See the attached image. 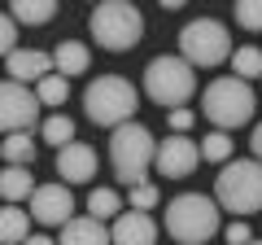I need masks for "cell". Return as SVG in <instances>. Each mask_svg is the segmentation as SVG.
I'll list each match as a JSON object with an SVG mask.
<instances>
[{
	"label": "cell",
	"mask_w": 262,
	"mask_h": 245,
	"mask_svg": "<svg viewBox=\"0 0 262 245\" xmlns=\"http://www.w3.org/2000/svg\"><path fill=\"white\" fill-rule=\"evenodd\" d=\"M249 245H262V241H258V236H253V241H249Z\"/></svg>",
	"instance_id": "obj_33"
},
{
	"label": "cell",
	"mask_w": 262,
	"mask_h": 245,
	"mask_svg": "<svg viewBox=\"0 0 262 245\" xmlns=\"http://www.w3.org/2000/svg\"><path fill=\"white\" fill-rule=\"evenodd\" d=\"M39 140L57 145V149L75 145V118H70V114H48V118L39 122Z\"/></svg>",
	"instance_id": "obj_22"
},
{
	"label": "cell",
	"mask_w": 262,
	"mask_h": 245,
	"mask_svg": "<svg viewBox=\"0 0 262 245\" xmlns=\"http://www.w3.org/2000/svg\"><path fill=\"white\" fill-rule=\"evenodd\" d=\"M223 241H227V245H249V241H253V228L245 223V219H232V223L223 228Z\"/></svg>",
	"instance_id": "obj_29"
},
{
	"label": "cell",
	"mask_w": 262,
	"mask_h": 245,
	"mask_svg": "<svg viewBox=\"0 0 262 245\" xmlns=\"http://www.w3.org/2000/svg\"><path fill=\"white\" fill-rule=\"evenodd\" d=\"M201 162H219V167H227V162L236 158V145H232V136L227 132H210V136H201Z\"/></svg>",
	"instance_id": "obj_23"
},
{
	"label": "cell",
	"mask_w": 262,
	"mask_h": 245,
	"mask_svg": "<svg viewBox=\"0 0 262 245\" xmlns=\"http://www.w3.org/2000/svg\"><path fill=\"white\" fill-rule=\"evenodd\" d=\"M179 57L192 70L223 66V62H232V35L219 18H192L179 31Z\"/></svg>",
	"instance_id": "obj_8"
},
{
	"label": "cell",
	"mask_w": 262,
	"mask_h": 245,
	"mask_svg": "<svg viewBox=\"0 0 262 245\" xmlns=\"http://www.w3.org/2000/svg\"><path fill=\"white\" fill-rule=\"evenodd\" d=\"M88 215L92 219H118L122 215V197H118V189H92L88 193Z\"/></svg>",
	"instance_id": "obj_24"
},
{
	"label": "cell",
	"mask_w": 262,
	"mask_h": 245,
	"mask_svg": "<svg viewBox=\"0 0 262 245\" xmlns=\"http://www.w3.org/2000/svg\"><path fill=\"white\" fill-rule=\"evenodd\" d=\"M39 118V101H35V88H22V84H0V132H31V122Z\"/></svg>",
	"instance_id": "obj_9"
},
{
	"label": "cell",
	"mask_w": 262,
	"mask_h": 245,
	"mask_svg": "<svg viewBox=\"0 0 262 245\" xmlns=\"http://www.w3.org/2000/svg\"><path fill=\"white\" fill-rule=\"evenodd\" d=\"M214 201L227 215H253V210H262V162L232 158L227 167H219Z\"/></svg>",
	"instance_id": "obj_6"
},
{
	"label": "cell",
	"mask_w": 262,
	"mask_h": 245,
	"mask_svg": "<svg viewBox=\"0 0 262 245\" xmlns=\"http://www.w3.org/2000/svg\"><path fill=\"white\" fill-rule=\"evenodd\" d=\"M158 201H162V193H158V184H149V179L127 189V210H140V215H149Z\"/></svg>",
	"instance_id": "obj_26"
},
{
	"label": "cell",
	"mask_w": 262,
	"mask_h": 245,
	"mask_svg": "<svg viewBox=\"0 0 262 245\" xmlns=\"http://www.w3.org/2000/svg\"><path fill=\"white\" fill-rule=\"evenodd\" d=\"M88 66H92V53H88V44H79V39H61V44L53 48V75H61V79L88 75Z\"/></svg>",
	"instance_id": "obj_16"
},
{
	"label": "cell",
	"mask_w": 262,
	"mask_h": 245,
	"mask_svg": "<svg viewBox=\"0 0 262 245\" xmlns=\"http://www.w3.org/2000/svg\"><path fill=\"white\" fill-rule=\"evenodd\" d=\"M39 153V140L31 132H9L5 136V145H0V158L9 162V167H31Z\"/></svg>",
	"instance_id": "obj_18"
},
{
	"label": "cell",
	"mask_w": 262,
	"mask_h": 245,
	"mask_svg": "<svg viewBox=\"0 0 262 245\" xmlns=\"http://www.w3.org/2000/svg\"><path fill=\"white\" fill-rule=\"evenodd\" d=\"M13 48H18V22L9 13H0V57H9Z\"/></svg>",
	"instance_id": "obj_28"
},
{
	"label": "cell",
	"mask_w": 262,
	"mask_h": 245,
	"mask_svg": "<svg viewBox=\"0 0 262 245\" xmlns=\"http://www.w3.org/2000/svg\"><path fill=\"white\" fill-rule=\"evenodd\" d=\"M88 31L105 53H131L144 39V13L136 5H127V0H105V5L92 9Z\"/></svg>",
	"instance_id": "obj_5"
},
{
	"label": "cell",
	"mask_w": 262,
	"mask_h": 245,
	"mask_svg": "<svg viewBox=\"0 0 262 245\" xmlns=\"http://www.w3.org/2000/svg\"><path fill=\"white\" fill-rule=\"evenodd\" d=\"M232 75L236 79H262V48H253V44H245V48H236L232 53Z\"/></svg>",
	"instance_id": "obj_25"
},
{
	"label": "cell",
	"mask_w": 262,
	"mask_h": 245,
	"mask_svg": "<svg viewBox=\"0 0 262 245\" xmlns=\"http://www.w3.org/2000/svg\"><path fill=\"white\" fill-rule=\"evenodd\" d=\"M219 228H223V210L206 193H179L166 206V232L179 245H206L210 236H219Z\"/></svg>",
	"instance_id": "obj_2"
},
{
	"label": "cell",
	"mask_w": 262,
	"mask_h": 245,
	"mask_svg": "<svg viewBox=\"0 0 262 245\" xmlns=\"http://www.w3.org/2000/svg\"><path fill=\"white\" fill-rule=\"evenodd\" d=\"M249 149H253V162H262V122L253 127V136H249Z\"/></svg>",
	"instance_id": "obj_31"
},
{
	"label": "cell",
	"mask_w": 262,
	"mask_h": 245,
	"mask_svg": "<svg viewBox=\"0 0 262 245\" xmlns=\"http://www.w3.org/2000/svg\"><path fill=\"white\" fill-rule=\"evenodd\" d=\"M35 223L44 228H66L75 219V193L66 189V184H39L31 193V210H27Z\"/></svg>",
	"instance_id": "obj_10"
},
{
	"label": "cell",
	"mask_w": 262,
	"mask_h": 245,
	"mask_svg": "<svg viewBox=\"0 0 262 245\" xmlns=\"http://www.w3.org/2000/svg\"><path fill=\"white\" fill-rule=\"evenodd\" d=\"M196 92V70L188 66L184 57H153L149 66H144V96L162 110H184V101Z\"/></svg>",
	"instance_id": "obj_7"
},
{
	"label": "cell",
	"mask_w": 262,
	"mask_h": 245,
	"mask_svg": "<svg viewBox=\"0 0 262 245\" xmlns=\"http://www.w3.org/2000/svg\"><path fill=\"white\" fill-rule=\"evenodd\" d=\"M253 110H258V92H253V84H245V79H236V75L210 79L206 92H201V114L214 122V132L245 127V122L253 118Z\"/></svg>",
	"instance_id": "obj_1"
},
{
	"label": "cell",
	"mask_w": 262,
	"mask_h": 245,
	"mask_svg": "<svg viewBox=\"0 0 262 245\" xmlns=\"http://www.w3.org/2000/svg\"><path fill=\"white\" fill-rule=\"evenodd\" d=\"M196 162H201V149H196V140H188V136H166V140L158 145L153 171H158L162 179H184V175H192Z\"/></svg>",
	"instance_id": "obj_11"
},
{
	"label": "cell",
	"mask_w": 262,
	"mask_h": 245,
	"mask_svg": "<svg viewBox=\"0 0 262 245\" xmlns=\"http://www.w3.org/2000/svg\"><path fill=\"white\" fill-rule=\"evenodd\" d=\"M5 66H9V84H39L44 75H53V53H39V48H13L5 57Z\"/></svg>",
	"instance_id": "obj_14"
},
{
	"label": "cell",
	"mask_w": 262,
	"mask_h": 245,
	"mask_svg": "<svg viewBox=\"0 0 262 245\" xmlns=\"http://www.w3.org/2000/svg\"><path fill=\"white\" fill-rule=\"evenodd\" d=\"M57 245H110V228L92 215H75L61 228V241Z\"/></svg>",
	"instance_id": "obj_15"
},
{
	"label": "cell",
	"mask_w": 262,
	"mask_h": 245,
	"mask_svg": "<svg viewBox=\"0 0 262 245\" xmlns=\"http://www.w3.org/2000/svg\"><path fill=\"white\" fill-rule=\"evenodd\" d=\"M57 175H61V184L70 189V184H88V179H96V149L92 145H66V149H57Z\"/></svg>",
	"instance_id": "obj_12"
},
{
	"label": "cell",
	"mask_w": 262,
	"mask_h": 245,
	"mask_svg": "<svg viewBox=\"0 0 262 245\" xmlns=\"http://www.w3.org/2000/svg\"><path fill=\"white\" fill-rule=\"evenodd\" d=\"M22 245H57V241H53V236H44V232H31Z\"/></svg>",
	"instance_id": "obj_32"
},
{
	"label": "cell",
	"mask_w": 262,
	"mask_h": 245,
	"mask_svg": "<svg viewBox=\"0 0 262 245\" xmlns=\"http://www.w3.org/2000/svg\"><path fill=\"white\" fill-rule=\"evenodd\" d=\"M153 158H158V140H153V132L144 127V122H122V127H114L110 136V162H114V175L122 179V184H144V175H149Z\"/></svg>",
	"instance_id": "obj_3"
},
{
	"label": "cell",
	"mask_w": 262,
	"mask_h": 245,
	"mask_svg": "<svg viewBox=\"0 0 262 245\" xmlns=\"http://www.w3.org/2000/svg\"><path fill=\"white\" fill-rule=\"evenodd\" d=\"M9 18L18 27H44V22L57 18V0H13Z\"/></svg>",
	"instance_id": "obj_19"
},
{
	"label": "cell",
	"mask_w": 262,
	"mask_h": 245,
	"mask_svg": "<svg viewBox=\"0 0 262 245\" xmlns=\"http://www.w3.org/2000/svg\"><path fill=\"white\" fill-rule=\"evenodd\" d=\"M232 13H236V27H245V31H262V0H236Z\"/></svg>",
	"instance_id": "obj_27"
},
{
	"label": "cell",
	"mask_w": 262,
	"mask_h": 245,
	"mask_svg": "<svg viewBox=\"0 0 262 245\" xmlns=\"http://www.w3.org/2000/svg\"><path fill=\"white\" fill-rule=\"evenodd\" d=\"M66 96H70V79H61V75H44V79L35 84V101H39V110L61 114Z\"/></svg>",
	"instance_id": "obj_21"
},
{
	"label": "cell",
	"mask_w": 262,
	"mask_h": 245,
	"mask_svg": "<svg viewBox=\"0 0 262 245\" xmlns=\"http://www.w3.org/2000/svg\"><path fill=\"white\" fill-rule=\"evenodd\" d=\"M166 122H170V136H188V127L196 122V114H192V110H170Z\"/></svg>",
	"instance_id": "obj_30"
},
{
	"label": "cell",
	"mask_w": 262,
	"mask_h": 245,
	"mask_svg": "<svg viewBox=\"0 0 262 245\" xmlns=\"http://www.w3.org/2000/svg\"><path fill=\"white\" fill-rule=\"evenodd\" d=\"M35 175H31V167H5L0 171V197H5V206H18V201H31V193H35Z\"/></svg>",
	"instance_id": "obj_17"
},
{
	"label": "cell",
	"mask_w": 262,
	"mask_h": 245,
	"mask_svg": "<svg viewBox=\"0 0 262 245\" xmlns=\"http://www.w3.org/2000/svg\"><path fill=\"white\" fill-rule=\"evenodd\" d=\"M31 236V215L22 206H0V245H22Z\"/></svg>",
	"instance_id": "obj_20"
},
{
	"label": "cell",
	"mask_w": 262,
	"mask_h": 245,
	"mask_svg": "<svg viewBox=\"0 0 262 245\" xmlns=\"http://www.w3.org/2000/svg\"><path fill=\"white\" fill-rule=\"evenodd\" d=\"M136 105H140V92H136L131 79H122V75H96L92 84L83 88L88 118H92L96 127H110V132L122 127V122H131Z\"/></svg>",
	"instance_id": "obj_4"
},
{
	"label": "cell",
	"mask_w": 262,
	"mask_h": 245,
	"mask_svg": "<svg viewBox=\"0 0 262 245\" xmlns=\"http://www.w3.org/2000/svg\"><path fill=\"white\" fill-rule=\"evenodd\" d=\"M158 241V223L153 215H140V210H122L110 223V245H153Z\"/></svg>",
	"instance_id": "obj_13"
}]
</instances>
